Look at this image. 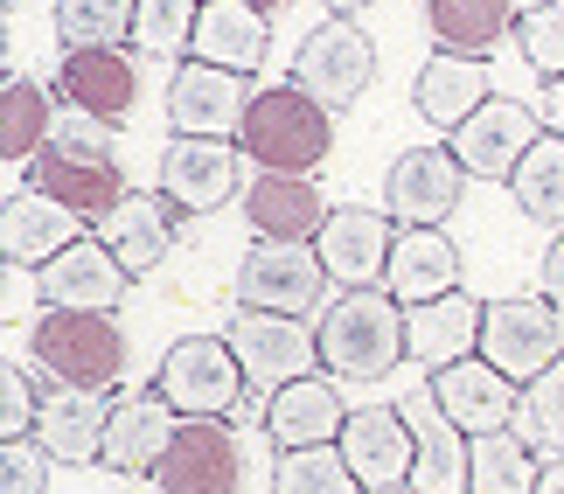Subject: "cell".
I'll use <instances>...</instances> for the list:
<instances>
[{
    "instance_id": "cb8c5ba5",
    "label": "cell",
    "mask_w": 564,
    "mask_h": 494,
    "mask_svg": "<svg viewBox=\"0 0 564 494\" xmlns=\"http://www.w3.org/2000/svg\"><path fill=\"white\" fill-rule=\"evenodd\" d=\"M84 223L70 202L42 196V188H14L8 209H0V251H8V265H50L56 251H70L84 238Z\"/></svg>"
},
{
    "instance_id": "e0dca14e",
    "label": "cell",
    "mask_w": 564,
    "mask_h": 494,
    "mask_svg": "<svg viewBox=\"0 0 564 494\" xmlns=\"http://www.w3.org/2000/svg\"><path fill=\"white\" fill-rule=\"evenodd\" d=\"M35 286H42V307H84V314H112L133 272L112 257L105 238H77L70 251H56L50 265H35Z\"/></svg>"
},
{
    "instance_id": "ee69618b",
    "label": "cell",
    "mask_w": 564,
    "mask_h": 494,
    "mask_svg": "<svg viewBox=\"0 0 564 494\" xmlns=\"http://www.w3.org/2000/svg\"><path fill=\"white\" fill-rule=\"evenodd\" d=\"M536 494H564V453H551L536 466Z\"/></svg>"
},
{
    "instance_id": "836d02e7",
    "label": "cell",
    "mask_w": 564,
    "mask_h": 494,
    "mask_svg": "<svg viewBox=\"0 0 564 494\" xmlns=\"http://www.w3.org/2000/svg\"><path fill=\"white\" fill-rule=\"evenodd\" d=\"M509 196H516V209H523L530 223L564 230V140L557 133H544L523 154V167L509 175Z\"/></svg>"
},
{
    "instance_id": "8992f818",
    "label": "cell",
    "mask_w": 564,
    "mask_h": 494,
    "mask_svg": "<svg viewBox=\"0 0 564 494\" xmlns=\"http://www.w3.org/2000/svg\"><path fill=\"white\" fill-rule=\"evenodd\" d=\"M154 391L175 404L182 418H230L251 383H245V370H237L224 334H188V341H175V349L161 355Z\"/></svg>"
},
{
    "instance_id": "b9f144b4",
    "label": "cell",
    "mask_w": 564,
    "mask_h": 494,
    "mask_svg": "<svg viewBox=\"0 0 564 494\" xmlns=\"http://www.w3.org/2000/svg\"><path fill=\"white\" fill-rule=\"evenodd\" d=\"M29 299H42V286L29 278V265H8V307H0V320H21Z\"/></svg>"
},
{
    "instance_id": "d6a6232c",
    "label": "cell",
    "mask_w": 564,
    "mask_h": 494,
    "mask_svg": "<svg viewBox=\"0 0 564 494\" xmlns=\"http://www.w3.org/2000/svg\"><path fill=\"white\" fill-rule=\"evenodd\" d=\"M536 460L530 453V439L516 432H481L474 439V453H467V494H536Z\"/></svg>"
},
{
    "instance_id": "d4e9b609",
    "label": "cell",
    "mask_w": 564,
    "mask_h": 494,
    "mask_svg": "<svg viewBox=\"0 0 564 494\" xmlns=\"http://www.w3.org/2000/svg\"><path fill=\"white\" fill-rule=\"evenodd\" d=\"M383 293L398 299V307H425V299L460 293V244H453L446 230H404V223H398Z\"/></svg>"
},
{
    "instance_id": "1f68e13d",
    "label": "cell",
    "mask_w": 564,
    "mask_h": 494,
    "mask_svg": "<svg viewBox=\"0 0 564 494\" xmlns=\"http://www.w3.org/2000/svg\"><path fill=\"white\" fill-rule=\"evenodd\" d=\"M425 21L440 35V50L488 63L495 42L516 35V0H425Z\"/></svg>"
},
{
    "instance_id": "8fae6325",
    "label": "cell",
    "mask_w": 564,
    "mask_h": 494,
    "mask_svg": "<svg viewBox=\"0 0 564 494\" xmlns=\"http://www.w3.org/2000/svg\"><path fill=\"white\" fill-rule=\"evenodd\" d=\"M161 494H237L245 487V453H237L230 418H182L175 446L154 466Z\"/></svg>"
},
{
    "instance_id": "484cf974",
    "label": "cell",
    "mask_w": 564,
    "mask_h": 494,
    "mask_svg": "<svg viewBox=\"0 0 564 494\" xmlns=\"http://www.w3.org/2000/svg\"><path fill=\"white\" fill-rule=\"evenodd\" d=\"M341 425H349V404L328 376H300L286 391L265 397V432L279 453H300V446H335Z\"/></svg>"
},
{
    "instance_id": "6da1fadb",
    "label": "cell",
    "mask_w": 564,
    "mask_h": 494,
    "mask_svg": "<svg viewBox=\"0 0 564 494\" xmlns=\"http://www.w3.org/2000/svg\"><path fill=\"white\" fill-rule=\"evenodd\" d=\"M35 167V188L56 202H70L77 217H105L119 196H126V175H119V119H98V112H77L63 105L50 146L29 161Z\"/></svg>"
},
{
    "instance_id": "ffe728a7",
    "label": "cell",
    "mask_w": 564,
    "mask_h": 494,
    "mask_svg": "<svg viewBox=\"0 0 564 494\" xmlns=\"http://www.w3.org/2000/svg\"><path fill=\"white\" fill-rule=\"evenodd\" d=\"M398 411L411 425V439H419V460H411V487L404 494H467V453H474V439L440 411L432 383H419Z\"/></svg>"
},
{
    "instance_id": "2e32d148",
    "label": "cell",
    "mask_w": 564,
    "mask_h": 494,
    "mask_svg": "<svg viewBox=\"0 0 564 494\" xmlns=\"http://www.w3.org/2000/svg\"><path fill=\"white\" fill-rule=\"evenodd\" d=\"M251 98L258 91L237 70H216V63L188 56L175 70V84H167V119H175V133H195V140H237Z\"/></svg>"
},
{
    "instance_id": "277c9868",
    "label": "cell",
    "mask_w": 564,
    "mask_h": 494,
    "mask_svg": "<svg viewBox=\"0 0 564 494\" xmlns=\"http://www.w3.org/2000/svg\"><path fill=\"white\" fill-rule=\"evenodd\" d=\"M35 370L70 383V391H112L126 376V334L112 314H84V307H50L35 320V341H29Z\"/></svg>"
},
{
    "instance_id": "603a6c76",
    "label": "cell",
    "mask_w": 564,
    "mask_h": 494,
    "mask_svg": "<svg viewBox=\"0 0 564 494\" xmlns=\"http://www.w3.org/2000/svg\"><path fill=\"white\" fill-rule=\"evenodd\" d=\"M112 404L105 391H70V383H56L50 397H42V418H35V446L63 466H91L105 453V425H112Z\"/></svg>"
},
{
    "instance_id": "f6af8a7d",
    "label": "cell",
    "mask_w": 564,
    "mask_h": 494,
    "mask_svg": "<svg viewBox=\"0 0 564 494\" xmlns=\"http://www.w3.org/2000/svg\"><path fill=\"white\" fill-rule=\"evenodd\" d=\"M544 125H551V133L564 140V77H557L551 91H544Z\"/></svg>"
},
{
    "instance_id": "5b68a950",
    "label": "cell",
    "mask_w": 564,
    "mask_h": 494,
    "mask_svg": "<svg viewBox=\"0 0 564 494\" xmlns=\"http://www.w3.org/2000/svg\"><path fill=\"white\" fill-rule=\"evenodd\" d=\"M224 341H230L237 370H245V383H251V397L286 391V383L314 376V362H321V334H314L300 314L237 307V320H230V334H224Z\"/></svg>"
},
{
    "instance_id": "83f0119b",
    "label": "cell",
    "mask_w": 564,
    "mask_h": 494,
    "mask_svg": "<svg viewBox=\"0 0 564 494\" xmlns=\"http://www.w3.org/2000/svg\"><path fill=\"white\" fill-rule=\"evenodd\" d=\"M272 50V21L251 8V0H203V21H195V42L188 56L195 63H216V70H237L251 77Z\"/></svg>"
},
{
    "instance_id": "f35d334b",
    "label": "cell",
    "mask_w": 564,
    "mask_h": 494,
    "mask_svg": "<svg viewBox=\"0 0 564 494\" xmlns=\"http://www.w3.org/2000/svg\"><path fill=\"white\" fill-rule=\"evenodd\" d=\"M516 42H523V63L536 77H564V0H536V8L516 14Z\"/></svg>"
},
{
    "instance_id": "8d00e7d4",
    "label": "cell",
    "mask_w": 564,
    "mask_h": 494,
    "mask_svg": "<svg viewBox=\"0 0 564 494\" xmlns=\"http://www.w3.org/2000/svg\"><path fill=\"white\" fill-rule=\"evenodd\" d=\"M516 432L530 439V453H564V362H551L536 383H523V411H516Z\"/></svg>"
},
{
    "instance_id": "4fadbf2b",
    "label": "cell",
    "mask_w": 564,
    "mask_h": 494,
    "mask_svg": "<svg viewBox=\"0 0 564 494\" xmlns=\"http://www.w3.org/2000/svg\"><path fill=\"white\" fill-rule=\"evenodd\" d=\"M432 397H440V411L460 425L467 439H481V432H509L516 411H523V383L502 376L488 355H460V362H446V370H432Z\"/></svg>"
},
{
    "instance_id": "7402d4cb",
    "label": "cell",
    "mask_w": 564,
    "mask_h": 494,
    "mask_svg": "<svg viewBox=\"0 0 564 494\" xmlns=\"http://www.w3.org/2000/svg\"><path fill=\"white\" fill-rule=\"evenodd\" d=\"M335 209L328 196L314 188V175H258L245 182V223L258 230V238H279V244H314L321 223H328Z\"/></svg>"
},
{
    "instance_id": "5bb4252c",
    "label": "cell",
    "mask_w": 564,
    "mask_h": 494,
    "mask_svg": "<svg viewBox=\"0 0 564 494\" xmlns=\"http://www.w3.org/2000/svg\"><path fill=\"white\" fill-rule=\"evenodd\" d=\"M536 140H544V112H530L523 98H488L481 112L453 133V161H460L474 182H509Z\"/></svg>"
},
{
    "instance_id": "ac0fdd59",
    "label": "cell",
    "mask_w": 564,
    "mask_h": 494,
    "mask_svg": "<svg viewBox=\"0 0 564 494\" xmlns=\"http://www.w3.org/2000/svg\"><path fill=\"white\" fill-rule=\"evenodd\" d=\"M98 238L112 244V257H119L133 278H147L167 251L182 244V209L167 202L161 188H126V196L98 217Z\"/></svg>"
},
{
    "instance_id": "3957f363",
    "label": "cell",
    "mask_w": 564,
    "mask_h": 494,
    "mask_svg": "<svg viewBox=\"0 0 564 494\" xmlns=\"http://www.w3.org/2000/svg\"><path fill=\"white\" fill-rule=\"evenodd\" d=\"M245 154L265 167V175H314L321 161L335 154V112L314 105L300 84H265L245 112Z\"/></svg>"
},
{
    "instance_id": "9c48e42d",
    "label": "cell",
    "mask_w": 564,
    "mask_h": 494,
    "mask_svg": "<svg viewBox=\"0 0 564 494\" xmlns=\"http://www.w3.org/2000/svg\"><path fill=\"white\" fill-rule=\"evenodd\" d=\"M467 196V167L453 161V146H404L383 175V217L404 230H446V217Z\"/></svg>"
},
{
    "instance_id": "60d3db41",
    "label": "cell",
    "mask_w": 564,
    "mask_h": 494,
    "mask_svg": "<svg viewBox=\"0 0 564 494\" xmlns=\"http://www.w3.org/2000/svg\"><path fill=\"white\" fill-rule=\"evenodd\" d=\"M50 487V453L35 439H0V494H42Z\"/></svg>"
},
{
    "instance_id": "bcb514c9",
    "label": "cell",
    "mask_w": 564,
    "mask_h": 494,
    "mask_svg": "<svg viewBox=\"0 0 564 494\" xmlns=\"http://www.w3.org/2000/svg\"><path fill=\"white\" fill-rule=\"evenodd\" d=\"M321 8H335V14H356V8H370V0H321Z\"/></svg>"
},
{
    "instance_id": "74e56055",
    "label": "cell",
    "mask_w": 564,
    "mask_h": 494,
    "mask_svg": "<svg viewBox=\"0 0 564 494\" xmlns=\"http://www.w3.org/2000/svg\"><path fill=\"white\" fill-rule=\"evenodd\" d=\"M195 21H203V0H140L133 8V42L147 56H188Z\"/></svg>"
},
{
    "instance_id": "f1b7e54d",
    "label": "cell",
    "mask_w": 564,
    "mask_h": 494,
    "mask_svg": "<svg viewBox=\"0 0 564 494\" xmlns=\"http://www.w3.org/2000/svg\"><path fill=\"white\" fill-rule=\"evenodd\" d=\"M481 314H488V299H474V293H446V299H425V307H404L411 362L446 370V362H460L467 349H481Z\"/></svg>"
},
{
    "instance_id": "9a60e30c",
    "label": "cell",
    "mask_w": 564,
    "mask_h": 494,
    "mask_svg": "<svg viewBox=\"0 0 564 494\" xmlns=\"http://www.w3.org/2000/svg\"><path fill=\"white\" fill-rule=\"evenodd\" d=\"M245 175H237V146L230 140H195V133H175L161 154V196L182 209V217H209V209L237 202L245 188H237Z\"/></svg>"
},
{
    "instance_id": "d6986e66",
    "label": "cell",
    "mask_w": 564,
    "mask_h": 494,
    "mask_svg": "<svg viewBox=\"0 0 564 494\" xmlns=\"http://www.w3.org/2000/svg\"><path fill=\"white\" fill-rule=\"evenodd\" d=\"M175 432H182V411H175V404H167L161 391H133V397L112 404L98 466H105V474H126V481H133V474L154 481V466H161L167 446H175Z\"/></svg>"
},
{
    "instance_id": "ab89813d",
    "label": "cell",
    "mask_w": 564,
    "mask_h": 494,
    "mask_svg": "<svg viewBox=\"0 0 564 494\" xmlns=\"http://www.w3.org/2000/svg\"><path fill=\"white\" fill-rule=\"evenodd\" d=\"M35 418H42V397H35L29 370H21V362H0V439H29Z\"/></svg>"
},
{
    "instance_id": "4dcf8cb0",
    "label": "cell",
    "mask_w": 564,
    "mask_h": 494,
    "mask_svg": "<svg viewBox=\"0 0 564 494\" xmlns=\"http://www.w3.org/2000/svg\"><path fill=\"white\" fill-rule=\"evenodd\" d=\"M56 119H63V112L50 105V91H42L35 77H21V70L0 77V161H8V167L35 161L42 146H50Z\"/></svg>"
},
{
    "instance_id": "4316f807",
    "label": "cell",
    "mask_w": 564,
    "mask_h": 494,
    "mask_svg": "<svg viewBox=\"0 0 564 494\" xmlns=\"http://www.w3.org/2000/svg\"><path fill=\"white\" fill-rule=\"evenodd\" d=\"M56 91H63V105H77V112L126 119L140 105V70H133L126 50H63Z\"/></svg>"
},
{
    "instance_id": "30bf717a",
    "label": "cell",
    "mask_w": 564,
    "mask_h": 494,
    "mask_svg": "<svg viewBox=\"0 0 564 494\" xmlns=\"http://www.w3.org/2000/svg\"><path fill=\"white\" fill-rule=\"evenodd\" d=\"M328 286L335 278H328L314 244H279V238H258L245 251V272H237V299H245V307L300 314V320H307V307H321Z\"/></svg>"
},
{
    "instance_id": "7dc6e473",
    "label": "cell",
    "mask_w": 564,
    "mask_h": 494,
    "mask_svg": "<svg viewBox=\"0 0 564 494\" xmlns=\"http://www.w3.org/2000/svg\"><path fill=\"white\" fill-rule=\"evenodd\" d=\"M251 8H258V14H265V21H272V8H279V0H251Z\"/></svg>"
},
{
    "instance_id": "ba28073f",
    "label": "cell",
    "mask_w": 564,
    "mask_h": 494,
    "mask_svg": "<svg viewBox=\"0 0 564 494\" xmlns=\"http://www.w3.org/2000/svg\"><path fill=\"white\" fill-rule=\"evenodd\" d=\"M502 376L516 383H536L551 370V362H564V314L551 307V299H530V293H509V299H488L481 314V349Z\"/></svg>"
},
{
    "instance_id": "44dd1931",
    "label": "cell",
    "mask_w": 564,
    "mask_h": 494,
    "mask_svg": "<svg viewBox=\"0 0 564 494\" xmlns=\"http://www.w3.org/2000/svg\"><path fill=\"white\" fill-rule=\"evenodd\" d=\"M390 244H398V217H377V209H335L328 223H321V265H328V278L341 293L356 286H383L390 272Z\"/></svg>"
},
{
    "instance_id": "d590c367",
    "label": "cell",
    "mask_w": 564,
    "mask_h": 494,
    "mask_svg": "<svg viewBox=\"0 0 564 494\" xmlns=\"http://www.w3.org/2000/svg\"><path fill=\"white\" fill-rule=\"evenodd\" d=\"M272 494H362V481L349 474L341 446H300L272 460Z\"/></svg>"
},
{
    "instance_id": "52a82bcc",
    "label": "cell",
    "mask_w": 564,
    "mask_h": 494,
    "mask_svg": "<svg viewBox=\"0 0 564 494\" xmlns=\"http://www.w3.org/2000/svg\"><path fill=\"white\" fill-rule=\"evenodd\" d=\"M293 84H300L314 105H328V112H356V98L377 84V42L362 35L349 14H328L307 42H300Z\"/></svg>"
},
{
    "instance_id": "f546056e",
    "label": "cell",
    "mask_w": 564,
    "mask_h": 494,
    "mask_svg": "<svg viewBox=\"0 0 564 494\" xmlns=\"http://www.w3.org/2000/svg\"><path fill=\"white\" fill-rule=\"evenodd\" d=\"M411 98H419V119H425V125L460 133V125L495 98V91H488V63H481V56L440 50V56H425V70H419V84H411Z\"/></svg>"
},
{
    "instance_id": "7c38bea8",
    "label": "cell",
    "mask_w": 564,
    "mask_h": 494,
    "mask_svg": "<svg viewBox=\"0 0 564 494\" xmlns=\"http://www.w3.org/2000/svg\"><path fill=\"white\" fill-rule=\"evenodd\" d=\"M335 446H341V460H349V474L362 481V494H404L411 487L419 439H411L398 404H362V411H349Z\"/></svg>"
},
{
    "instance_id": "7bdbcfd3",
    "label": "cell",
    "mask_w": 564,
    "mask_h": 494,
    "mask_svg": "<svg viewBox=\"0 0 564 494\" xmlns=\"http://www.w3.org/2000/svg\"><path fill=\"white\" fill-rule=\"evenodd\" d=\"M544 299L564 314V230H557V244L544 251Z\"/></svg>"
},
{
    "instance_id": "e575fe53",
    "label": "cell",
    "mask_w": 564,
    "mask_h": 494,
    "mask_svg": "<svg viewBox=\"0 0 564 494\" xmlns=\"http://www.w3.org/2000/svg\"><path fill=\"white\" fill-rule=\"evenodd\" d=\"M140 0H56V35L63 50H119L133 35Z\"/></svg>"
},
{
    "instance_id": "7a4b0ae2",
    "label": "cell",
    "mask_w": 564,
    "mask_h": 494,
    "mask_svg": "<svg viewBox=\"0 0 564 494\" xmlns=\"http://www.w3.org/2000/svg\"><path fill=\"white\" fill-rule=\"evenodd\" d=\"M321 370L341 383H383L404 362V307L383 286H356L321 307Z\"/></svg>"
}]
</instances>
